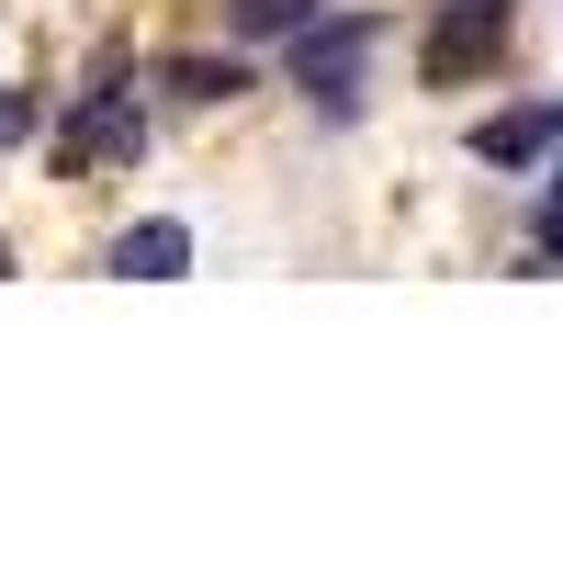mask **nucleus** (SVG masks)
<instances>
[{
  "label": "nucleus",
  "mask_w": 563,
  "mask_h": 563,
  "mask_svg": "<svg viewBox=\"0 0 563 563\" xmlns=\"http://www.w3.org/2000/svg\"><path fill=\"white\" fill-rule=\"evenodd\" d=\"M294 45V79L316 90L327 113H350V90H361V57L384 45V12H316L305 34H282Z\"/></svg>",
  "instance_id": "f257e3e1"
},
{
  "label": "nucleus",
  "mask_w": 563,
  "mask_h": 563,
  "mask_svg": "<svg viewBox=\"0 0 563 563\" xmlns=\"http://www.w3.org/2000/svg\"><path fill=\"white\" fill-rule=\"evenodd\" d=\"M507 57V12H462V0H451V12L429 23V45H417V68H429L440 90H462V79H485Z\"/></svg>",
  "instance_id": "f03ea898"
},
{
  "label": "nucleus",
  "mask_w": 563,
  "mask_h": 563,
  "mask_svg": "<svg viewBox=\"0 0 563 563\" xmlns=\"http://www.w3.org/2000/svg\"><path fill=\"white\" fill-rule=\"evenodd\" d=\"M462 147H474L485 169H507V180H519V169H541V158L563 147V102H507V113H485L474 135H462Z\"/></svg>",
  "instance_id": "7ed1b4c3"
},
{
  "label": "nucleus",
  "mask_w": 563,
  "mask_h": 563,
  "mask_svg": "<svg viewBox=\"0 0 563 563\" xmlns=\"http://www.w3.org/2000/svg\"><path fill=\"white\" fill-rule=\"evenodd\" d=\"M57 158H68V169H90V158H147V124H135V102L90 90V102L57 124Z\"/></svg>",
  "instance_id": "20e7f679"
},
{
  "label": "nucleus",
  "mask_w": 563,
  "mask_h": 563,
  "mask_svg": "<svg viewBox=\"0 0 563 563\" xmlns=\"http://www.w3.org/2000/svg\"><path fill=\"white\" fill-rule=\"evenodd\" d=\"M113 271H124V282H180V271H192V225H180V214L124 225V238H113Z\"/></svg>",
  "instance_id": "39448f33"
},
{
  "label": "nucleus",
  "mask_w": 563,
  "mask_h": 563,
  "mask_svg": "<svg viewBox=\"0 0 563 563\" xmlns=\"http://www.w3.org/2000/svg\"><path fill=\"white\" fill-rule=\"evenodd\" d=\"M327 12V0H225V23H238L249 45H282V34H305Z\"/></svg>",
  "instance_id": "423d86ee"
},
{
  "label": "nucleus",
  "mask_w": 563,
  "mask_h": 563,
  "mask_svg": "<svg viewBox=\"0 0 563 563\" xmlns=\"http://www.w3.org/2000/svg\"><path fill=\"white\" fill-rule=\"evenodd\" d=\"M169 90H180V102H238L249 68L238 57H169Z\"/></svg>",
  "instance_id": "0eeeda50"
},
{
  "label": "nucleus",
  "mask_w": 563,
  "mask_h": 563,
  "mask_svg": "<svg viewBox=\"0 0 563 563\" xmlns=\"http://www.w3.org/2000/svg\"><path fill=\"white\" fill-rule=\"evenodd\" d=\"M23 135H34V102H23V90H0V147H23Z\"/></svg>",
  "instance_id": "6e6552de"
}]
</instances>
